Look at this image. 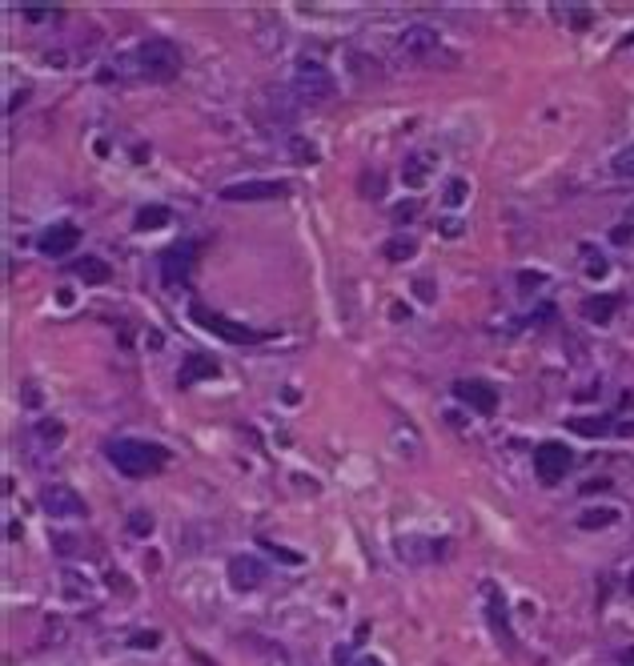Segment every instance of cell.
Returning <instances> with one entry per match:
<instances>
[{
  "label": "cell",
  "instance_id": "ffe728a7",
  "mask_svg": "<svg viewBox=\"0 0 634 666\" xmlns=\"http://www.w3.org/2000/svg\"><path fill=\"white\" fill-rule=\"evenodd\" d=\"M129 530H133L137 538H149V534H153V514H149V510H133V514H129Z\"/></svg>",
  "mask_w": 634,
  "mask_h": 666
},
{
  "label": "cell",
  "instance_id": "83f0119b",
  "mask_svg": "<svg viewBox=\"0 0 634 666\" xmlns=\"http://www.w3.org/2000/svg\"><path fill=\"white\" fill-rule=\"evenodd\" d=\"M622 666H634V650H626V654H622Z\"/></svg>",
  "mask_w": 634,
  "mask_h": 666
},
{
  "label": "cell",
  "instance_id": "e0dca14e",
  "mask_svg": "<svg viewBox=\"0 0 634 666\" xmlns=\"http://www.w3.org/2000/svg\"><path fill=\"white\" fill-rule=\"evenodd\" d=\"M402 177H406V185H410V189H418V185L426 181V157H422V153L406 157V165H402Z\"/></svg>",
  "mask_w": 634,
  "mask_h": 666
},
{
  "label": "cell",
  "instance_id": "2e32d148",
  "mask_svg": "<svg viewBox=\"0 0 634 666\" xmlns=\"http://www.w3.org/2000/svg\"><path fill=\"white\" fill-rule=\"evenodd\" d=\"M614 309H618V301H614V297H590V301H582V313H586L590 321H598V325H606Z\"/></svg>",
  "mask_w": 634,
  "mask_h": 666
},
{
  "label": "cell",
  "instance_id": "9a60e30c",
  "mask_svg": "<svg viewBox=\"0 0 634 666\" xmlns=\"http://www.w3.org/2000/svg\"><path fill=\"white\" fill-rule=\"evenodd\" d=\"M169 221H173V213H169L165 205H145V209L137 213L133 229H137V233H149V229H165Z\"/></svg>",
  "mask_w": 634,
  "mask_h": 666
},
{
  "label": "cell",
  "instance_id": "7a4b0ae2",
  "mask_svg": "<svg viewBox=\"0 0 634 666\" xmlns=\"http://www.w3.org/2000/svg\"><path fill=\"white\" fill-rule=\"evenodd\" d=\"M105 458L117 466V474L125 478H149L157 470H165L169 462V450L157 446V442H141V438H113L105 446Z\"/></svg>",
  "mask_w": 634,
  "mask_h": 666
},
{
  "label": "cell",
  "instance_id": "f1b7e54d",
  "mask_svg": "<svg viewBox=\"0 0 634 666\" xmlns=\"http://www.w3.org/2000/svg\"><path fill=\"white\" fill-rule=\"evenodd\" d=\"M358 666H382V662H378V658H362Z\"/></svg>",
  "mask_w": 634,
  "mask_h": 666
},
{
  "label": "cell",
  "instance_id": "8992f818",
  "mask_svg": "<svg viewBox=\"0 0 634 666\" xmlns=\"http://www.w3.org/2000/svg\"><path fill=\"white\" fill-rule=\"evenodd\" d=\"M570 466H574V454H570V446H562V442H542V446L534 450V474H538L546 486L562 482Z\"/></svg>",
  "mask_w": 634,
  "mask_h": 666
},
{
  "label": "cell",
  "instance_id": "d4e9b609",
  "mask_svg": "<svg viewBox=\"0 0 634 666\" xmlns=\"http://www.w3.org/2000/svg\"><path fill=\"white\" fill-rule=\"evenodd\" d=\"M293 153H297V161H317V149L305 141H293Z\"/></svg>",
  "mask_w": 634,
  "mask_h": 666
},
{
  "label": "cell",
  "instance_id": "f546056e",
  "mask_svg": "<svg viewBox=\"0 0 634 666\" xmlns=\"http://www.w3.org/2000/svg\"><path fill=\"white\" fill-rule=\"evenodd\" d=\"M626 590H630V594H634V570H630V578H626Z\"/></svg>",
  "mask_w": 634,
  "mask_h": 666
},
{
  "label": "cell",
  "instance_id": "ba28073f",
  "mask_svg": "<svg viewBox=\"0 0 634 666\" xmlns=\"http://www.w3.org/2000/svg\"><path fill=\"white\" fill-rule=\"evenodd\" d=\"M193 261H197V245H193V241H177V245H169V249L161 253V281H165L169 289L185 285Z\"/></svg>",
  "mask_w": 634,
  "mask_h": 666
},
{
  "label": "cell",
  "instance_id": "4fadbf2b",
  "mask_svg": "<svg viewBox=\"0 0 634 666\" xmlns=\"http://www.w3.org/2000/svg\"><path fill=\"white\" fill-rule=\"evenodd\" d=\"M265 582V566L257 558H233L229 562V586L233 590H257Z\"/></svg>",
  "mask_w": 634,
  "mask_h": 666
},
{
  "label": "cell",
  "instance_id": "603a6c76",
  "mask_svg": "<svg viewBox=\"0 0 634 666\" xmlns=\"http://www.w3.org/2000/svg\"><path fill=\"white\" fill-rule=\"evenodd\" d=\"M462 201H466V181L454 177V181L446 185V205H462Z\"/></svg>",
  "mask_w": 634,
  "mask_h": 666
},
{
  "label": "cell",
  "instance_id": "52a82bcc",
  "mask_svg": "<svg viewBox=\"0 0 634 666\" xmlns=\"http://www.w3.org/2000/svg\"><path fill=\"white\" fill-rule=\"evenodd\" d=\"M41 510H45L49 518H81L89 506H85V498H81L73 486L49 482V486H41Z\"/></svg>",
  "mask_w": 634,
  "mask_h": 666
},
{
  "label": "cell",
  "instance_id": "484cf974",
  "mask_svg": "<svg viewBox=\"0 0 634 666\" xmlns=\"http://www.w3.org/2000/svg\"><path fill=\"white\" fill-rule=\"evenodd\" d=\"M157 642H161V638H157L153 630H149V634H145V630H141V634H133V646H149V650H153Z\"/></svg>",
  "mask_w": 634,
  "mask_h": 666
},
{
  "label": "cell",
  "instance_id": "4316f807",
  "mask_svg": "<svg viewBox=\"0 0 634 666\" xmlns=\"http://www.w3.org/2000/svg\"><path fill=\"white\" fill-rule=\"evenodd\" d=\"M21 17H25V21H53V13H45V9H25Z\"/></svg>",
  "mask_w": 634,
  "mask_h": 666
},
{
  "label": "cell",
  "instance_id": "8fae6325",
  "mask_svg": "<svg viewBox=\"0 0 634 666\" xmlns=\"http://www.w3.org/2000/svg\"><path fill=\"white\" fill-rule=\"evenodd\" d=\"M454 398L466 402L474 414H494L498 410V390L490 382H454Z\"/></svg>",
  "mask_w": 634,
  "mask_h": 666
},
{
  "label": "cell",
  "instance_id": "7402d4cb",
  "mask_svg": "<svg viewBox=\"0 0 634 666\" xmlns=\"http://www.w3.org/2000/svg\"><path fill=\"white\" fill-rule=\"evenodd\" d=\"M618 518V510H598V514H582L578 522H582V530H598V526H610Z\"/></svg>",
  "mask_w": 634,
  "mask_h": 666
},
{
  "label": "cell",
  "instance_id": "5b68a950",
  "mask_svg": "<svg viewBox=\"0 0 634 666\" xmlns=\"http://www.w3.org/2000/svg\"><path fill=\"white\" fill-rule=\"evenodd\" d=\"M438 49H442V37H438V29H430V25H410V29L398 37V57H406V61H414V65L434 61Z\"/></svg>",
  "mask_w": 634,
  "mask_h": 666
},
{
  "label": "cell",
  "instance_id": "30bf717a",
  "mask_svg": "<svg viewBox=\"0 0 634 666\" xmlns=\"http://www.w3.org/2000/svg\"><path fill=\"white\" fill-rule=\"evenodd\" d=\"M77 245H81V229H77V225H69V221H57L53 229H45V233L37 237V249H41L45 257H65V253H77Z\"/></svg>",
  "mask_w": 634,
  "mask_h": 666
},
{
  "label": "cell",
  "instance_id": "ac0fdd59",
  "mask_svg": "<svg viewBox=\"0 0 634 666\" xmlns=\"http://www.w3.org/2000/svg\"><path fill=\"white\" fill-rule=\"evenodd\" d=\"M610 169H614V177H630L634 181V145H626L622 153H614Z\"/></svg>",
  "mask_w": 634,
  "mask_h": 666
},
{
  "label": "cell",
  "instance_id": "277c9868",
  "mask_svg": "<svg viewBox=\"0 0 634 666\" xmlns=\"http://www.w3.org/2000/svg\"><path fill=\"white\" fill-rule=\"evenodd\" d=\"M189 317L205 329V333H217L221 342H233V346H249V342H261V333H253L249 325H237V321H229V317H221V313H209L201 301H193L189 305Z\"/></svg>",
  "mask_w": 634,
  "mask_h": 666
},
{
  "label": "cell",
  "instance_id": "7c38bea8",
  "mask_svg": "<svg viewBox=\"0 0 634 666\" xmlns=\"http://www.w3.org/2000/svg\"><path fill=\"white\" fill-rule=\"evenodd\" d=\"M221 374V362L213 358V354H201V350H193L185 362H181V370H177V382L181 386H193V382H213Z\"/></svg>",
  "mask_w": 634,
  "mask_h": 666
},
{
  "label": "cell",
  "instance_id": "44dd1931",
  "mask_svg": "<svg viewBox=\"0 0 634 666\" xmlns=\"http://www.w3.org/2000/svg\"><path fill=\"white\" fill-rule=\"evenodd\" d=\"M37 434H41L45 442H53V446H61V442H65V426H61V422H53V418L37 422Z\"/></svg>",
  "mask_w": 634,
  "mask_h": 666
},
{
  "label": "cell",
  "instance_id": "d6986e66",
  "mask_svg": "<svg viewBox=\"0 0 634 666\" xmlns=\"http://www.w3.org/2000/svg\"><path fill=\"white\" fill-rule=\"evenodd\" d=\"M386 257H390V261H410V257H414V241H410V237L386 241Z\"/></svg>",
  "mask_w": 634,
  "mask_h": 666
},
{
  "label": "cell",
  "instance_id": "cb8c5ba5",
  "mask_svg": "<svg viewBox=\"0 0 634 666\" xmlns=\"http://www.w3.org/2000/svg\"><path fill=\"white\" fill-rule=\"evenodd\" d=\"M570 430H578V434H606L610 426H606V422H582V418H578V422H570Z\"/></svg>",
  "mask_w": 634,
  "mask_h": 666
},
{
  "label": "cell",
  "instance_id": "3957f363",
  "mask_svg": "<svg viewBox=\"0 0 634 666\" xmlns=\"http://www.w3.org/2000/svg\"><path fill=\"white\" fill-rule=\"evenodd\" d=\"M289 85H293V93H297L301 101H309V105L330 101L334 89H338L334 77H330V69H326L322 61H309V57L293 65V81H289Z\"/></svg>",
  "mask_w": 634,
  "mask_h": 666
},
{
  "label": "cell",
  "instance_id": "9c48e42d",
  "mask_svg": "<svg viewBox=\"0 0 634 666\" xmlns=\"http://www.w3.org/2000/svg\"><path fill=\"white\" fill-rule=\"evenodd\" d=\"M289 193V181H233L221 189V201H277Z\"/></svg>",
  "mask_w": 634,
  "mask_h": 666
},
{
  "label": "cell",
  "instance_id": "6da1fadb",
  "mask_svg": "<svg viewBox=\"0 0 634 666\" xmlns=\"http://www.w3.org/2000/svg\"><path fill=\"white\" fill-rule=\"evenodd\" d=\"M181 73V49L165 37L141 41L137 49L113 57V69H105V81H173Z\"/></svg>",
  "mask_w": 634,
  "mask_h": 666
},
{
  "label": "cell",
  "instance_id": "5bb4252c",
  "mask_svg": "<svg viewBox=\"0 0 634 666\" xmlns=\"http://www.w3.org/2000/svg\"><path fill=\"white\" fill-rule=\"evenodd\" d=\"M73 273L85 281V285H105L109 277H113V269H109V261L105 257H93V253H85V257H77L73 261Z\"/></svg>",
  "mask_w": 634,
  "mask_h": 666
}]
</instances>
